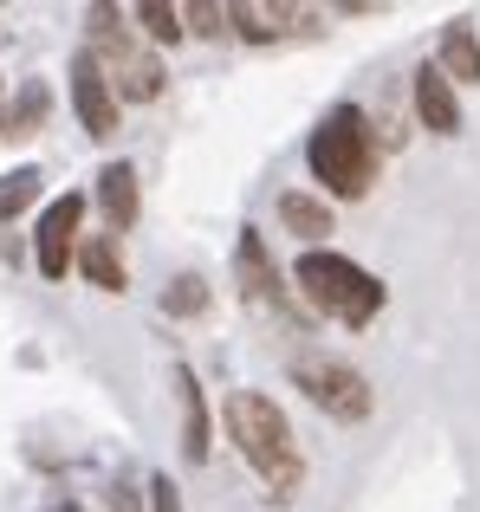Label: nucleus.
I'll use <instances>...</instances> for the list:
<instances>
[{
    "instance_id": "nucleus-1",
    "label": "nucleus",
    "mask_w": 480,
    "mask_h": 512,
    "mask_svg": "<svg viewBox=\"0 0 480 512\" xmlns=\"http://www.w3.org/2000/svg\"><path fill=\"white\" fill-rule=\"evenodd\" d=\"M228 435H234L240 461L273 487V500H292V493H299L305 454H299L292 422H286V409H279L273 396H260V389H234V396H228Z\"/></svg>"
},
{
    "instance_id": "nucleus-2",
    "label": "nucleus",
    "mask_w": 480,
    "mask_h": 512,
    "mask_svg": "<svg viewBox=\"0 0 480 512\" xmlns=\"http://www.w3.org/2000/svg\"><path fill=\"white\" fill-rule=\"evenodd\" d=\"M305 163H312V175L325 182V195H338V201L370 195V182H377V137H370V117L357 111V104H331V111L318 117L312 143H305Z\"/></svg>"
},
{
    "instance_id": "nucleus-3",
    "label": "nucleus",
    "mask_w": 480,
    "mask_h": 512,
    "mask_svg": "<svg viewBox=\"0 0 480 512\" xmlns=\"http://www.w3.org/2000/svg\"><path fill=\"white\" fill-rule=\"evenodd\" d=\"M292 279H299L305 305H312V312H325V318H338V325H370V318L383 312V286L357 260H344V253H331V247L299 253Z\"/></svg>"
},
{
    "instance_id": "nucleus-4",
    "label": "nucleus",
    "mask_w": 480,
    "mask_h": 512,
    "mask_svg": "<svg viewBox=\"0 0 480 512\" xmlns=\"http://www.w3.org/2000/svg\"><path fill=\"white\" fill-rule=\"evenodd\" d=\"M85 52L104 65V78H111L117 98H130V104L163 98V59H156L150 46H137V33H130L111 7H91V46Z\"/></svg>"
},
{
    "instance_id": "nucleus-5",
    "label": "nucleus",
    "mask_w": 480,
    "mask_h": 512,
    "mask_svg": "<svg viewBox=\"0 0 480 512\" xmlns=\"http://www.w3.org/2000/svg\"><path fill=\"white\" fill-rule=\"evenodd\" d=\"M292 383H299L331 422H364L370 402H377L370 383H364V370H351V363H338V357H299L292 363Z\"/></svg>"
},
{
    "instance_id": "nucleus-6",
    "label": "nucleus",
    "mask_w": 480,
    "mask_h": 512,
    "mask_svg": "<svg viewBox=\"0 0 480 512\" xmlns=\"http://www.w3.org/2000/svg\"><path fill=\"white\" fill-rule=\"evenodd\" d=\"M78 221H85V195H59L46 214H39L33 253H39V273L46 279H65V266L78 260Z\"/></svg>"
},
{
    "instance_id": "nucleus-7",
    "label": "nucleus",
    "mask_w": 480,
    "mask_h": 512,
    "mask_svg": "<svg viewBox=\"0 0 480 512\" xmlns=\"http://www.w3.org/2000/svg\"><path fill=\"white\" fill-rule=\"evenodd\" d=\"M117 91H111V78H104V65L91 59V52H78L72 59V111H78V124H85V137H117Z\"/></svg>"
},
{
    "instance_id": "nucleus-8",
    "label": "nucleus",
    "mask_w": 480,
    "mask_h": 512,
    "mask_svg": "<svg viewBox=\"0 0 480 512\" xmlns=\"http://www.w3.org/2000/svg\"><path fill=\"white\" fill-rule=\"evenodd\" d=\"M234 273H240V286H247L253 305H266V312H292V292H286V279H279L273 253H266L260 227H240V240H234Z\"/></svg>"
},
{
    "instance_id": "nucleus-9",
    "label": "nucleus",
    "mask_w": 480,
    "mask_h": 512,
    "mask_svg": "<svg viewBox=\"0 0 480 512\" xmlns=\"http://www.w3.org/2000/svg\"><path fill=\"white\" fill-rule=\"evenodd\" d=\"M416 117L435 137H455L461 130V98H455V78H448L442 65H422L416 72Z\"/></svg>"
},
{
    "instance_id": "nucleus-10",
    "label": "nucleus",
    "mask_w": 480,
    "mask_h": 512,
    "mask_svg": "<svg viewBox=\"0 0 480 512\" xmlns=\"http://www.w3.org/2000/svg\"><path fill=\"white\" fill-rule=\"evenodd\" d=\"M176 402H182V454H189V461H208L215 428H208V396H202L189 363H176Z\"/></svg>"
},
{
    "instance_id": "nucleus-11",
    "label": "nucleus",
    "mask_w": 480,
    "mask_h": 512,
    "mask_svg": "<svg viewBox=\"0 0 480 512\" xmlns=\"http://www.w3.org/2000/svg\"><path fill=\"white\" fill-rule=\"evenodd\" d=\"M98 208H104V221H111V234H130V227H137V169L130 163L98 169Z\"/></svg>"
},
{
    "instance_id": "nucleus-12",
    "label": "nucleus",
    "mask_w": 480,
    "mask_h": 512,
    "mask_svg": "<svg viewBox=\"0 0 480 512\" xmlns=\"http://www.w3.org/2000/svg\"><path fill=\"white\" fill-rule=\"evenodd\" d=\"M435 65H442L455 85H480V33H474L468 20H448L442 26V59H435Z\"/></svg>"
},
{
    "instance_id": "nucleus-13",
    "label": "nucleus",
    "mask_w": 480,
    "mask_h": 512,
    "mask_svg": "<svg viewBox=\"0 0 480 512\" xmlns=\"http://www.w3.org/2000/svg\"><path fill=\"white\" fill-rule=\"evenodd\" d=\"M305 20H312V13H299V7H260V0H240L234 7V33L260 39V46L266 39H286L292 26H305Z\"/></svg>"
},
{
    "instance_id": "nucleus-14",
    "label": "nucleus",
    "mask_w": 480,
    "mask_h": 512,
    "mask_svg": "<svg viewBox=\"0 0 480 512\" xmlns=\"http://www.w3.org/2000/svg\"><path fill=\"white\" fill-rule=\"evenodd\" d=\"M279 227H286V234H299V240H318V234H331V208L318 195L286 188V195H279Z\"/></svg>"
},
{
    "instance_id": "nucleus-15",
    "label": "nucleus",
    "mask_w": 480,
    "mask_h": 512,
    "mask_svg": "<svg viewBox=\"0 0 480 512\" xmlns=\"http://www.w3.org/2000/svg\"><path fill=\"white\" fill-rule=\"evenodd\" d=\"M78 266H85V279H91V286L124 292V253H117V240H111V234H91L85 247H78Z\"/></svg>"
},
{
    "instance_id": "nucleus-16",
    "label": "nucleus",
    "mask_w": 480,
    "mask_h": 512,
    "mask_svg": "<svg viewBox=\"0 0 480 512\" xmlns=\"http://www.w3.org/2000/svg\"><path fill=\"white\" fill-rule=\"evenodd\" d=\"M39 188H46V175H39V169H13V175H0V221L26 214V208L39 201Z\"/></svg>"
},
{
    "instance_id": "nucleus-17",
    "label": "nucleus",
    "mask_w": 480,
    "mask_h": 512,
    "mask_svg": "<svg viewBox=\"0 0 480 512\" xmlns=\"http://www.w3.org/2000/svg\"><path fill=\"white\" fill-rule=\"evenodd\" d=\"M39 117H46V85H26V91H20V104L7 111V130H0V137H33Z\"/></svg>"
},
{
    "instance_id": "nucleus-18",
    "label": "nucleus",
    "mask_w": 480,
    "mask_h": 512,
    "mask_svg": "<svg viewBox=\"0 0 480 512\" xmlns=\"http://www.w3.org/2000/svg\"><path fill=\"white\" fill-rule=\"evenodd\" d=\"M137 20H143V33H150V39H182V20H189V13L169 7V0H143Z\"/></svg>"
},
{
    "instance_id": "nucleus-19",
    "label": "nucleus",
    "mask_w": 480,
    "mask_h": 512,
    "mask_svg": "<svg viewBox=\"0 0 480 512\" xmlns=\"http://www.w3.org/2000/svg\"><path fill=\"white\" fill-rule=\"evenodd\" d=\"M202 305H208V286H202V279H195V273H182L176 286L163 292V312H169V318H195V312H202Z\"/></svg>"
},
{
    "instance_id": "nucleus-20",
    "label": "nucleus",
    "mask_w": 480,
    "mask_h": 512,
    "mask_svg": "<svg viewBox=\"0 0 480 512\" xmlns=\"http://www.w3.org/2000/svg\"><path fill=\"white\" fill-rule=\"evenodd\" d=\"M195 20V33H208V39H221L234 26V7H215V0H195V7H182Z\"/></svg>"
},
{
    "instance_id": "nucleus-21",
    "label": "nucleus",
    "mask_w": 480,
    "mask_h": 512,
    "mask_svg": "<svg viewBox=\"0 0 480 512\" xmlns=\"http://www.w3.org/2000/svg\"><path fill=\"white\" fill-rule=\"evenodd\" d=\"M150 493H156V512H182V506H176V487H169V480H163V474H156V480H150Z\"/></svg>"
},
{
    "instance_id": "nucleus-22",
    "label": "nucleus",
    "mask_w": 480,
    "mask_h": 512,
    "mask_svg": "<svg viewBox=\"0 0 480 512\" xmlns=\"http://www.w3.org/2000/svg\"><path fill=\"white\" fill-rule=\"evenodd\" d=\"M111 506H117V512H137V493H130V487H117V493H111Z\"/></svg>"
},
{
    "instance_id": "nucleus-23",
    "label": "nucleus",
    "mask_w": 480,
    "mask_h": 512,
    "mask_svg": "<svg viewBox=\"0 0 480 512\" xmlns=\"http://www.w3.org/2000/svg\"><path fill=\"white\" fill-rule=\"evenodd\" d=\"M7 111H13V104H7V85H0V130H7Z\"/></svg>"
},
{
    "instance_id": "nucleus-24",
    "label": "nucleus",
    "mask_w": 480,
    "mask_h": 512,
    "mask_svg": "<svg viewBox=\"0 0 480 512\" xmlns=\"http://www.w3.org/2000/svg\"><path fill=\"white\" fill-rule=\"evenodd\" d=\"M52 512H85V506H72V500H65V506H52Z\"/></svg>"
}]
</instances>
